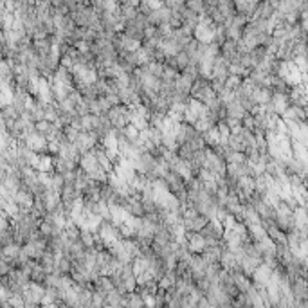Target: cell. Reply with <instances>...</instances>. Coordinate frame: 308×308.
Segmentation results:
<instances>
[{
	"instance_id": "obj_26",
	"label": "cell",
	"mask_w": 308,
	"mask_h": 308,
	"mask_svg": "<svg viewBox=\"0 0 308 308\" xmlns=\"http://www.w3.org/2000/svg\"><path fill=\"white\" fill-rule=\"evenodd\" d=\"M186 8L191 11V13L195 15H204V2L202 0H189V2H186Z\"/></svg>"
},
{
	"instance_id": "obj_15",
	"label": "cell",
	"mask_w": 308,
	"mask_h": 308,
	"mask_svg": "<svg viewBox=\"0 0 308 308\" xmlns=\"http://www.w3.org/2000/svg\"><path fill=\"white\" fill-rule=\"evenodd\" d=\"M270 276H272V269H269L267 265H263V263H261V265L254 270V274L251 276V278H253V283L265 285V287H267V283L270 281Z\"/></svg>"
},
{
	"instance_id": "obj_31",
	"label": "cell",
	"mask_w": 308,
	"mask_h": 308,
	"mask_svg": "<svg viewBox=\"0 0 308 308\" xmlns=\"http://www.w3.org/2000/svg\"><path fill=\"white\" fill-rule=\"evenodd\" d=\"M40 308H58V303H52V304H42Z\"/></svg>"
},
{
	"instance_id": "obj_19",
	"label": "cell",
	"mask_w": 308,
	"mask_h": 308,
	"mask_svg": "<svg viewBox=\"0 0 308 308\" xmlns=\"http://www.w3.org/2000/svg\"><path fill=\"white\" fill-rule=\"evenodd\" d=\"M247 114V112L242 108V105H240L238 101H233V103H229L225 107V117H231V119H238V121H242L244 119V116Z\"/></svg>"
},
{
	"instance_id": "obj_30",
	"label": "cell",
	"mask_w": 308,
	"mask_h": 308,
	"mask_svg": "<svg viewBox=\"0 0 308 308\" xmlns=\"http://www.w3.org/2000/svg\"><path fill=\"white\" fill-rule=\"evenodd\" d=\"M80 133L82 132H78L76 128H72V126H65L63 128V135H65V139H67L68 142H76L78 141V137H80Z\"/></svg>"
},
{
	"instance_id": "obj_16",
	"label": "cell",
	"mask_w": 308,
	"mask_h": 308,
	"mask_svg": "<svg viewBox=\"0 0 308 308\" xmlns=\"http://www.w3.org/2000/svg\"><path fill=\"white\" fill-rule=\"evenodd\" d=\"M253 101L256 103L258 107H263V105H267V103H270V99H272V90L270 89H265V87H258L256 90L253 92Z\"/></svg>"
},
{
	"instance_id": "obj_22",
	"label": "cell",
	"mask_w": 308,
	"mask_h": 308,
	"mask_svg": "<svg viewBox=\"0 0 308 308\" xmlns=\"http://www.w3.org/2000/svg\"><path fill=\"white\" fill-rule=\"evenodd\" d=\"M227 148L231 151H236V153H245L244 142H242L240 135H235V133H231V135L227 137Z\"/></svg>"
},
{
	"instance_id": "obj_24",
	"label": "cell",
	"mask_w": 308,
	"mask_h": 308,
	"mask_svg": "<svg viewBox=\"0 0 308 308\" xmlns=\"http://www.w3.org/2000/svg\"><path fill=\"white\" fill-rule=\"evenodd\" d=\"M175 153H177V157H179L180 161L188 163V161H191V159H193V153H195V151H193L188 144H179V148H177Z\"/></svg>"
},
{
	"instance_id": "obj_3",
	"label": "cell",
	"mask_w": 308,
	"mask_h": 308,
	"mask_svg": "<svg viewBox=\"0 0 308 308\" xmlns=\"http://www.w3.org/2000/svg\"><path fill=\"white\" fill-rule=\"evenodd\" d=\"M24 142H26L27 148H29L31 151H34L36 155L47 153V141H45V137L40 135V133H36V132L29 133V135L24 137Z\"/></svg>"
},
{
	"instance_id": "obj_28",
	"label": "cell",
	"mask_w": 308,
	"mask_h": 308,
	"mask_svg": "<svg viewBox=\"0 0 308 308\" xmlns=\"http://www.w3.org/2000/svg\"><path fill=\"white\" fill-rule=\"evenodd\" d=\"M123 137L126 139V141H135L137 137H139V130L135 128V126H132V124H126L123 128Z\"/></svg>"
},
{
	"instance_id": "obj_9",
	"label": "cell",
	"mask_w": 308,
	"mask_h": 308,
	"mask_svg": "<svg viewBox=\"0 0 308 308\" xmlns=\"http://www.w3.org/2000/svg\"><path fill=\"white\" fill-rule=\"evenodd\" d=\"M281 119H290V121H295V123H304V119H306V108L288 105L287 110L281 114Z\"/></svg>"
},
{
	"instance_id": "obj_27",
	"label": "cell",
	"mask_w": 308,
	"mask_h": 308,
	"mask_svg": "<svg viewBox=\"0 0 308 308\" xmlns=\"http://www.w3.org/2000/svg\"><path fill=\"white\" fill-rule=\"evenodd\" d=\"M173 58H175V63H177V68H179V72H182V70L189 65V58L184 51H180L179 54L173 56Z\"/></svg>"
},
{
	"instance_id": "obj_8",
	"label": "cell",
	"mask_w": 308,
	"mask_h": 308,
	"mask_svg": "<svg viewBox=\"0 0 308 308\" xmlns=\"http://www.w3.org/2000/svg\"><path fill=\"white\" fill-rule=\"evenodd\" d=\"M13 202L18 205V207H20V209H31V207H33V204H34V197L31 195L29 191H27V189L20 188L17 193H15Z\"/></svg>"
},
{
	"instance_id": "obj_13",
	"label": "cell",
	"mask_w": 308,
	"mask_h": 308,
	"mask_svg": "<svg viewBox=\"0 0 308 308\" xmlns=\"http://www.w3.org/2000/svg\"><path fill=\"white\" fill-rule=\"evenodd\" d=\"M191 85H193V80H191V78H188V76H184V74H179V78H177L175 83H173L177 94L186 96V98H189V90H191Z\"/></svg>"
},
{
	"instance_id": "obj_1",
	"label": "cell",
	"mask_w": 308,
	"mask_h": 308,
	"mask_svg": "<svg viewBox=\"0 0 308 308\" xmlns=\"http://www.w3.org/2000/svg\"><path fill=\"white\" fill-rule=\"evenodd\" d=\"M130 108L126 105H117V107H112L110 110L107 112V117L110 121L112 128H124L126 124H130Z\"/></svg>"
},
{
	"instance_id": "obj_2",
	"label": "cell",
	"mask_w": 308,
	"mask_h": 308,
	"mask_svg": "<svg viewBox=\"0 0 308 308\" xmlns=\"http://www.w3.org/2000/svg\"><path fill=\"white\" fill-rule=\"evenodd\" d=\"M43 294H45V287L43 285H38V283L31 281L24 292H22V299L26 304H33V306H40L43 299Z\"/></svg>"
},
{
	"instance_id": "obj_5",
	"label": "cell",
	"mask_w": 308,
	"mask_h": 308,
	"mask_svg": "<svg viewBox=\"0 0 308 308\" xmlns=\"http://www.w3.org/2000/svg\"><path fill=\"white\" fill-rule=\"evenodd\" d=\"M186 245L188 251L191 254H202V251L205 249V240L202 238L198 233H186Z\"/></svg>"
},
{
	"instance_id": "obj_11",
	"label": "cell",
	"mask_w": 308,
	"mask_h": 308,
	"mask_svg": "<svg viewBox=\"0 0 308 308\" xmlns=\"http://www.w3.org/2000/svg\"><path fill=\"white\" fill-rule=\"evenodd\" d=\"M258 8V2L256 0H249V2H235V13L236 15H242L245 18H253L254 11Z\"/></svg>"
},
{
	"instance_id": "obj_10",
	"label": "cell",
	"mask_w": 308,
	"mask_h": 308,
	"mask_svg": "<svg viewBox=\"0 0 308 308\" xmlns=\"http://www.w3.org/2000/svg\"><path fill=\"white\" fill-rule=\"evenodd\" d=\"M231 281H233V285H235L236 290H238L240 294H245L249 288L253 287L251 278H247V276H245V274H242V272H231Z\"/></svg>"
},
{
	"instance_id": "obj_12",
	"label": "cell",
	"mask_w": 308,
	"mask_h": 308,
	"mask_svg": "<svg viewBox=\"0 0 308 308\" xmlns=\"http://www.w3.org/2000/svg\"><path fill=\"white\" fill-rule=\"evenodd\" d=\"M92 290L101 294L103 297H107L112 290H114V285H112L110 278H105V276H99L94 283H92Z\"/></svg>"
},
{
	"instance_id": "obj_25",
	"label": "cell",
	"mask_w": 308,
	"mask_h": 308,
	"mask_svg": "<svg viewBox=\"0 0 308 308\" xmlns=\"http://www.w3.org/2000/svg\"><path fill=\"white\" fill-rule=\"evenodd\" d=\"M242 78H236V76H229L223 83V89L225 90H231V92H238L240 87H242Z\"/></svg>"
},
{
	"instance_id": "obj_14",
	"label": "cell",
	"mask_w": 308,
	"mask_h": 308,
	"mask_svg": "<svg viewBox=\"0 0 308 308\" xmlns=\"http://www.w3.org/2000/svg\"><path fill=\"white\" fill-rule=\"evenodd\" d=\"M270 103H272L274 107V112H276V116L281 117V114L288 108V105H290V101H288V96L285 94H276V92H272V99H270Z\"/></svg>"
},
{
	"instance_id": "obj_29",
	"label": "cell",
	"mask_w": 308,
	"mask_h": 308,
	"mask_svg": "<svg viewBox=\"0 0 308 308\" xmlns=\"http://www.w3.org/2000/svg\"><path fill=\"white\" fill-rule=\"evenodd\" d=\"M49 130H51V123H49V121L42 119V121H36V123H34V132L40 133V135L45 137L49 133Z\"/></svg>"
},
{
	"instance_id": "obj_20",
	"label": "cell",
	"mask_w": 308,
	"mask_h": 308,
	"mask_svg": "<svg viewBox=\"0 0 308 308\" xmlns=\"http://www.w3.org/2000/svg\"><path fill=\"white\" fill-rule=\"evenodd\" d=\"M267 236H269V240L274 245H287V235L279 231L276 225H270L267 229Z\"/></svg>"
},
{
	"instance_id": "obj_18",
	"label": "cell",
	"mask_w": 308,
	"mask_h": 308,
	"mask_svg": "<svg viewBox=\"0 0 308 308\" xmlns=\"http://www.w3.org/2000/svg\"><path fill=\"white\" fill-rule=\"evenodd\" d=\"M70 269H72V261L68 260L67 256H56L54 274H60V276H68Z\"/></svg>"
},
{
	"instance_id": "obj_23",
	"label": "cell",
	"mask_w": 308,
	"mask_h": 308,
	"mask_svg": "<svg viewBox=\"0 0 308 308\" xmlns=\"http://www.w3.org/2000/svg\"><path fill=\"white\" fill-rule=\"evenodd\" d=\"M121 45H123V51L124 52H137L141 49L142 43L141 42H135L132 38H126L123 33H121Z\"/></svg>"
},
{
	"instance_id": "obj_7",
	"label": "cell",
	"mask_w": 308,
	"mask_h": 308,
	"mask_svg": "<svg viewBox=\"0 0 308 308\" xmlns=\"http://www.w3.org/2000/svg\"><path fill=\"white\" fill-rule=\"evenodd\" d=\"M99 200L105 202L108 207H112V205H117L119 195H117V193L112 189V186L107 182V184H101V188H99Z\"/></svg>"
},
{
	"instance_id": "obj_17",
	"label": "cell",
	"mask_w": 308,
	"mask_h": 308,
	"mask_svg": "<svg viewBox=\"0 0 308 308\" xmlns=\"http://www.w3.org/2000/svg\"><path fill=\"white\" fill-rule=\"evenodd\" d=\"M274 225L278 227L279 231L288 235L295 229V223H294V216H278L276 214V218H274Z\"/></svg>"
},
{
	"instance_id": "obj_6",
	"label": "cell",
	"mask_w": 308,
	"mask_h": 308,
	"mask_svg": "<svg viewBox=\"0 0 308 308\" xmlns=\"http://www.w3.org/2000/svg\"><path fill=\"white\" fill-rule=\"evenodd\" d=\"M290 294H292V297H294L295 301H299V303L306 301V297H308V294H306V279L297 278L295 281H292L290 283Z\"/></svg>"
},
{
	"instance_id": "obj_4",
	"label": "cell",
	"mask_w": 308,
	"mask_h": 308,
	"mask_svg": "<svg viewBox=\"0 0 308 308\" xmlns=\"http://www.w3.org/2000/svg\"><path fill=\"white\" fill-rule=\"evenodd\" d=\"M198 235H200L204 240H209V242H220L223 236V227L218 220H207L205 227L198 233Z\"/></svg>"
},
{
	"instance_id": "obj_21",
	"label": "cell",
	"mask_w": 308,
	"mask_h": 308,
	"mask_svg": "<svg viewBox=\"0 0 308 308\" xmlns=\"http://www.w3.org/2000/svg\"><path fill=\"white\" fill-rule=\"evenodd\" d=\"M96 240L98 235L94 231H89V229H80V242L85 249H94L96 247Z\"/></svg>"
}]
</instances>
